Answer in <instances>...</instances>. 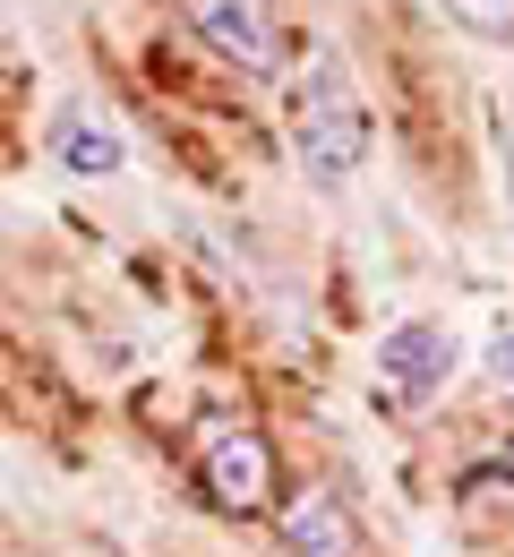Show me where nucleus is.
Listing matches in <instances>:
<instances>
[{"label": "nucleus", "mask_w": 514, "mask_h": 557, "mask_svg": "<svg viewBox=\"0 0 514 557\" xmlns=\"http://www.w3.org/2000/svg\"><path fill=\"white\" fill-rule=\"evenodd\" d=\"M368 146H377V121L361 103V77L335 44H317L292 77V154L309 189H352L368 172Z\"/></svg>", "instance_id": "obj_1"}, {"label": "nucleus", "mask_w": 514, "mask_h": 557, "mask_svg": "<svg viewBox=\"0 0 514 557\" xmlns=\"http://www.w3.org/2000/svg\"><path fill=\"white\" fill-rule=\"evenodd\" d=\"M463 369V344L446 318H394L377 335V404L386 412H429Z\"/></svg>", "instance_id": "obj_2"}, {"label": "nucleus", "mask_w": 514, "mask_h": 557, "mask_svg": "<svg viewBox=\"0 0 514 557\" xmlns=\"http://www.w3.org/2000/svg\"><path fill=\"white\" fill-rule=\"evenodd\" d=\"M180 17H189V35L215 52L223 70H240L249 86L284 77V26H275L266 0H180Z\"/></svg>", "instance_id": "obj_3"}, {"label": "nucleus", "mask_w": 514, "mask_h": 557, "mask_svg": "<svg viewBox=\"0 0 514 557\" xmlns=\"http://www.w3.org/2000/svg\"><path fill=\"white\" fill-rule=\"evenodd\" d=\"M275 488H284V472H275V446L258 429H215L206 437V497L223 515H266Z\"/></svg>", "instance_id": "obj_4"}, {"label": "nucleus", "mask_w": 514, "mask_h": 557, "mask_svg": "<svg viewBox=\"0 0 514 557\" xmlns=\"http://www.w3.org/2000/svg\"><path fill=\"white\" fill-rule=\"evenodd\" d=\"M43 146H52V163H61L70 181H112V172H129V129H121L103 103H86V95H70V103L52 112Z\"/></svg>", "instance_id": "obj_5"}, {"label": "nucleus", "mask_w": 514, "mask_h": 557, "mask_svg": "<svg viewBox=\"0 0 514 557\" xmlns=\"http://www.w3.org/2000/svg\"><path fill=\"white\" fill-rule=\"evenodd\" d=\"M275 532H284V557H361V523L335 488H292L275 506Z\"/></svg>", "instance_id": "obj_6"}, {"label": "nucleus", "mask_w": 514, "mask_h": 557, "mask_svg": "<svg viewBox=\"0 0 514 557\" xmlns=\"http://www.w3.org/2000/svg\"><path fill=\"white\" fill-rule=\"evenodd\" d=\"M446 26L480 35V44H514V0H438Z\"/></svg>", "instance_id": "obj_7"}, {"label": "nucleus", "mask_w": 514, "mask_h": 557, "mask_svg": "<svg viewBox=\"0 0 514 557\" xmlns=\"http://www.w3.org/2000/svg\"><path fill=\"white\" fill-rule=\"evenodd\" d=\"M489 377H498V386H514V326L489 344Z\"/></svg>", "instance_id": "obj_8"}, {"label": "nucleus", "mask_w": 514, "mask_h": 557, "mask_svg": "<svg viewBox=\"0 0 514 557\" xmlns=\"http://www.w3.org/2000/svg\"><path fill=\"white\" fill-rule=\"evenodd\" d=\"M498 172H506V214H514V129H506V146H498Z\"/></svg>", "instance_id": "obj_9"}]
</instances>
